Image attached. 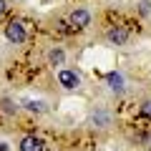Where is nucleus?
I'll list each match as a JSON object with an SVG mask.
<instances>
[{
    "instance_id": "10",
    "label": "nucleus",
    "mask_w": 151,
    "mask_h": 151,
    "mask_svg": "<svg viewBox=\"0 0 151 151\" xmlns=\"http://www.w3.org/2000/svg\"><path fill=\"white\" fill-rule=\"evenodd\" d=\"M141 116L151 119V101H144V103H141Z\"/></svg>"
},
{
    "instance_id": "7",
    "label": "nucleus",
    "mask_w": 151,
    "mask_h": 151,
    "mask_svg": "<svg viewBox=\"0 0 151 151\" xmlns=\"http://www.w3.org/2000/svg\"><path fill=\"white\" fill-rule=\"evenodd\" d=\"M63 63H65V50H63V48H50V50H48V65L60 68Z\"/></svg>"
},
{
    "instance_id": "6",
    "label": "nucleus",
    "mask_w": 151,
    "mask_h": 151,
    "mask_svg": "<svg viewBox=\"0 0 151 151\" xmlns=\"http://www.w3.org/2000/svg\"><path fill=\"white\" fill-rule=\"evenodd\" d=\"M106 83H108V88H111V91H116V93L124 91V76H121L119 70H111V73L106 76Z\"/></svg>"
},
{
    "instance_id": "13",
    "label": "nucleus",
    "mask_w": 151,
    "mask_h": 151,
    "mask_svg": "<svg viewBox=\"0 0 151 151\" xmlns=\"http://www.w3.org/2000/svg\"><path fill=\"white\" fill-rule=\"evenodd\" d=\"M0 151H8V144H0Z\"/></svg>"
},
{
    "instance_id": "5",
    "label": "nucleus",
    "mask_w": 151,
    "mask_h": 151,
    "mask_svg": "<svg viewBox=\"0 0 151 151\" xmlns=\"http://www.w3.org/2000/svg\"><path fill=\"white\" fill-rule=\"evenodd\" d=\"M106 38H108V43H113V45H126V40H129V30L121 28V25H113V28H108Z\"/></svg>"
},
{
    "instance_id": "3",
    "label": "nucleus",
    "mask_w": 151,
    "mask_h": 151,
    "mask_svg": "<svg viewBox=\"0 0 151 151\" xmlns=\"http://www.w3.org/2000/svg\"><path fill=\"white\" fill-rule=\"evenodd\" d=\"M58 83L65 88V91H76V88L81 86V78H78V73L70 68H60L58 70Z\"/></svg>"
},
{
    "instance_id": "2",
    "label": "nucleus",
    "mask_w": 151,
    "mask_h": 151,
    "mask_svg": "<svg viewBox=\"0 0 151 151\" xmlns=\"http://www.w3.org/2000/svg\"><path fill=\"white\" fill-rule=\"evenodd\" d=\"M68 25L73 28V30H83V28H88V25H91V13H88L86 8H76V10L68 15Z\"/></svg>"
},
{
    "instance_id": "1",
    "label": "nucleus",
    "mask_w": 151,
    "mask_h": 151,
    "mask_svg": "<svg viewBox=\"0 0 151 151\" xmlns=\"http://www.w3.org/2000/svg\"><path fill=\"white\" fill-rule=\"evenodd\" d=\"M25 38H28V30H25V25H23L20 20H10L5 25V40H8V43L23 45V43H25Z\"/></svg>"
},
{
    "instance_id": "4",
    "label": "nucleus",
    "mask_w": 151,
    "mask_h": 151,
    "mask_svg": "<svg viewBox=\"0 0 151 151\" xmlns=\"http://www.w3.org/2000/svg\"><path fill=\"white\" fill-rule=\"evenodd\" d=\"M18 151H45V144L40 136L30 134V136H23L20 144H18Z\"/></svg>"
},
{
    "instance_id": "8",
    "label": "nucleus",
    "mask_w": 151,
    "mask_h": 151,
    "mask_svg": "<svg viewBox=\"0 0 151 151\" xmlns=\"http://www.w3.org/2000/svg\"><path fill=\"white\" fill-rule=\"evenodd\" d=\"M23 106H25L28 108V111H33V113H40V111H43V101H23Z\"/></svg>"
},
{
    "instance_id": "11",
    "label": "nucleus",
    "mask_w": 151,
    "mask_h": 151,
    "mask_svg": "<svg viewBox=\"0 0 151 151\" xmlns=\"http://www.w3.org/2000/svg\"><path fill=\"white\" fill-rule=\"evenodd\" d=\"M149 5H151L149 0H141V13H144V15H146V13H149V10H151V8H149Z\"/></svg>"
},
{
    "instance_id": "12",
    "label": "nucleus",
    "mask_w": 151,
    "mask_h": 151,
    "mask_svg": "<svg viewBox=\"0 0 151 151\" xmlns=\"http://www.w3.org/2000/svg\"><path fill=\"white\" fill-rule=\"evenodd\" d=\"M5 10H8V3H5V0H0V15H5Z\"/></svg>"
},
{
    "instance_id": "9",
    "label": "nucleus",
    "mask_w": 151,
    "mask_h": 151,
    "mask_svg": "<svg viewBox=\"0 0 151 151\" xmlns=\"http://www.w3.org/2000/svg\"><path fill=\"white\" fill-rule=\"evenodd\" d=\"M0 108H3V113H8V116L18 111V106H13V101H8V98H3V101H0Z\"/></svg>"
}]
</instances>
